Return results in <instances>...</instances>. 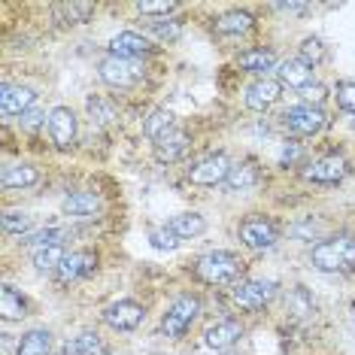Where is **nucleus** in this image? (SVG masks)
<instances>
[{"label":"nucleus","instance_id":"4468645a","mask_svg":"<svg viewBox=\"0 0 355 355\" xmlns=\"http://www.w3.org/2000/svg\"><path fill=\"white\" fill-rule=\"evenodd\" d=\"M98 270V255L88 252V249H76L64 258V264L58 268V277L61 282H73V279H83V277H92Z\"/></svg>","mask_w":355,"mask_h":355},{"label":"nucleus","instance_id":"c85d7f7f","mask_svg":"<svg viewBox=\"0 0 355 355\" xmlns=\"http://www.w3.org/2000/svg\"><path fill=\"white\" fill-rule=\"evenodd\" d=\"M286 310L292 313V316H297V319H306V316H313V313H316V301H313V295L306 292L304 286H297L286 297Z\"/></svg>","mask_w":355,"mask_h":355},{"label":"nucleus","instance_id":"20e7f679","mask_svg":"<svg viewBox=\"0 0 355 355\" xmlns=\"http://www.w3.org/2000/svg\"><path fill=\"white\" fill-rule=\"evenodd\" d=\"M98 73L107 85L112 88H131L143 79V67L137 61H128V58H119V55H107L101 64H98Z\"/></svg>","mask_w":355,"mask_h":355},{"label":"nucleus","instance_id":"e433bc0d","mask_svg":"<svg viewBox=\"0 0 355 355\" xmlns=\"http://www.w3.org/2000/svg\"><path fill=\"white\" fill-rule=\"evenodd\" d=\"M301 158H304V146H301V143H295V140H288L286 146H282L279 164H282V167H292V164H297Z\"/></svg>","mask_w":355,"mask_h":355},{"label":"nucleus","instance_id":"58836bf2","mask_svg":"<svg viewBox=\"0 0 355 355\" xmlns=\"http://www.w3.org/2000/svg\"><path fill=\"white\" fill-rule=\"evenodd\" d=\"M19 122H21V128H25V131H37V128L46 122V112H43V110H28L25 116L19 119Z\"/></svg>","mask_w":355,"mask_h":355},{"label":"nucleus","instance_id":"4be33fe9","mask_svg":"<svg viewBox=\"0 0 355 355\" xmlns=\"http://www.w3.org/2000/svg\"><path fill=\"white\" fill-rule=\"evenodd\" d=\"M0 182H3V189H31V185H37L40 182V171L37 167H31V164H12V167H6L3 176H0Z\"/></svg>","mask_w":355,"mask_h":355},{"label":"nucleus","instance_id":"9d476101","mask_svg":"<svg viewBox=\"0 0 355 355\" xmlns=\"http://www.w3.org/2000/svg\"><path fill=\"white\" fill-rule=\"evenodd\" d=\"M346 173H349V167H346L343 155H325V158L313 161V164L306 167L304 180L306 182H319V185H337V182H343Z\"/></svg>","mask_w":355,"mask_h":355},{"label":"nucleus","instance_id":"1a4fd4ad","mask_svg":"<svg viewBox=\"0 0 355 355\" xmlns=\"http://www.w3.org/2000/svg\"><path fill=\"white\" fill-rule=\"evenodd\" d=\"M143 319H146V310H143L137 301H128V297L125 301L110 304L107 310H103V322L116 331H134V328H140Z\"/></svg>","mask_w":355,"mask_h":355},{"label":"nucleus","instance_id":"a878e982","mask_svg":"<svg viewBox=\"0 0 355 355\" xmlns=\"http://www.w3.org/2000/svg\"><path fill=\"white\" fill-rule=\"evenodd\" d=\"M0 316H3L6 322H12V319H25V316H28V304H25V297L15 292L12 286H3V288H0Z\"/></svg>","mask_w":355,"mask_h":355},{"label":"nucleus","instance_id":"412c9836","mask_svg":"<svg viewBox=\"0 0 355 355\" xmlns=\"http://www.w3.org/2000/svg\"><path fill=\"white\" fill-rule=\"evenodd\" d=\"M171 131H176V128H173V112H171V110H164V107L152 110V112H149V119L143 122V134H146L152 143L164 140V137L171 134Z\"/></svg>","mask_w":355,"mask_h":355},{"label":"nucleus","instance_id":"79ce46f5","mask_svg":"<svg viewBox=\"0 0 355 355\" xmlns=\"http://www.w3.org/2000/svg\"><path fill=\"white\" fill-rule=\"evenodd\" d=\"M352 313H355V306H352Z\"/></svg>","mask_w":355,"mask_h":355},{"label":"nucleus","instance_id":"2eb2a0df","mask_svg":"<svg viewBox=\"0 0 355 355\" xmlns=\"http://www.w3.org/2000/svg\"><path fill=\"white\" fill-rule=\"evenodd\" d=\"M240 337H243V325H240L237 319H222V322H216V325L207 328L204 343L216 352H225V349H231Z\"/></svg>","mask_w":355,"mask_h":355},{"label":"nucleus","instance_id":"5701e85b","mask_svg":"<svg viewBox=\"0 0 355 355\" xmlns=\"http://www.w3.org/2000/svg\"><path fill=\"white\" fill-rule=\"evenodd\" d=\"M49 352H52V334L43 328L21 334L19 346H15V355H49Z\"/></svg>","mask_w":355,"mask_h":355},{"label":"nucleus","instance_id":"4c0bfd02","mask_svg":"<svg viewBox=\"0 0 355 355\" xmlns=\"http://www.w3.org/2000/svg\"><path fill=\"white\" fill-rule=\"evenodd\" d=\"M301 98H304V103H310V107H319V103L328 98V88L319 85V83H310V85H306L304 92H301Z\"/></svg>","mask_w":355,"mask_h":355},{"label":"nucleus","instance_id":"c9c22d12","mask_svg":"<svg viewBox=\"0 0 355 355\" xmlns=\"http://www.w3.org/2000/svg\"><path fill=\"white\" fill-rule=\"evenodd\" d=\"M337 103L346 112H355V83H337Z\"/></svg>","mask_w":355,"mask_h":355},{"label":"nucleus","instance_id":"b1692460","mask_svg":"<svg viewBox=\"0 0 355 355\" xmlns=\"http://www.w3.org/2000/svg\"><path fill=\"white\" fill-rule=\"evenodd\" d=\"M258 182V167L252 161H243V164H234L228 180H225V189L228 191H249Z\"/></svg>","mask_w":355,"mask_h":355},{"label":"nucleus","instance_id":"f3484780","mask_svg":"<svg viewBox=\"0 0 355 355\" xmlns=\"http://www.w3.org/2000/svg\"><path fill=\"white\" fill-rule=\"evenodd\" d=\"M277 73H279V85L297 88V92H304V88L313 83V67H310V64H304L301 58H288V61H282Z\"/></svg>","mask_w":355,"mask_h":355},{"label":"nucleus","instance_id":"aec40b11","mask_svg":"<svg viewBox=\"0 0 355 355\" xmlns=\"http://www.w3.org/2000/svg\"><path fill=\"white\" fill-rule=\"evenodd\" d=\"M240 67L246 70V73H255V76H268L273 67H277V55H273L270 49H246L240 52Z\"/></svg>","mask_w":355,"mask_h":355},{"label":"nucleus","instance_id":"39448f33","mask_svg":"<svg viewBox=\"0 0 355 355\" xmlns=\"http://www.w3.org/2000/svg\"><path fill=\"white\" fill-rule=\"evenodd\" d=\"M273 295H277V282H264V279H243L234 286L231 292V301L240 306V310H261V306H268L273 301Z\"/></svg>","mask_w":355,"mask_h":355},{"label":"nucleus","instance_id":"cd10ccee","mask_svg":"<svg viewBox=\"0 0 355 355\" xmlns=\"http://www.w3.org/2000/svg\"><path fill=\"white\" fill-rule=\"evenodd\" d=\"M85 110H88V116H92V122H98V125H112L119 119L116 103L101 98V94H92V98L85 101Z\"/></svg>","mask_w":355,"mask_h":355},{"label":"nucleus","instance_id":"7ed1b4c3","mask_svg":"<svg viewBox=\"0 0 355 355\" xmlns=\"http://www.w3.org/2000/svg\"><path fill=\"white\" fill-rule=\"evenodd\" d=\"M198 313H200V301H198L195 295H182V297H176V301L167 306L164 319H161V331H164V334L171 337V340H180L185 331L191 328V322L198 319Z\"/></svg>","mask_w":355,"mask_h":355},{"label":"nucleus","instance_id":"f03ea898","mask_svg":"<svg viewBox=\"0 0 355 355\" xmlns=\"http://www.w3.org/2000/svg\"><path fill=\"white\" fill-rule=\"evenodd\" d=\"M240 258L234 252H225V249H216V252H207L204 258H198L195 273L207 286H237L240 277Z\"/></svg>","mask_w":355,"mask_h":355},{"label":"nucleus","instance_id":"9b49d317","mask_svg":"<svg viewBox=\"0 0 355 355\" xmlns=\"http://www.w3.org/2000/svg\"><path fill=\"white\" fill-rule=\"evenodd\" d=\"M49 137L58 149H70L76 143V116L70 107H55L49 112Z\"/></svg>","mask_w":355,"mask_h":355},{"label":"nucleus","instance_id":"ddd939ff","mask_svg":"<svg viewBox=\"0 0 355 355\" xmlns=\"http://www.w3.org/2000/svg\"><path fill=\"white\" fill-rule=\"evenodd\" d=\"M279 94H282V85L277 83V79H270V76L255 79V83L246 88V107L255 110V112H264L279 101Z\"/></svg>","mask_w":355,"mask_h":355},{"label":"nucleus","instance_id":"393cba45","mask_svg":"<svg viewBox=\"0 0 355 355\" xmlns=\"http://www.w3.org/2000/svg\"><path fill=\"white\" fill-rule=\"evenodd\" d=\"M171 231L180 240H191V237H198V234L207 231V222H204L200 213H180V216L171 219Z\"/></svg>","mask_w":355,"mask_h":355},{"label":"nucleus","instance_id":"2f4dec72","mask_svg":"<svg viewBox=\"0 0 355 355\" xmlns=\"http://www.w3.org/2000/svg\"><path fill=\"white\" fill-rule=\"evenodd\" d=\"M31 228H34V219H31V213H25V209H6L3 213V231L6 234H28Z\"/></svg>","mask_w":355,"mask_h":355},{"label":"nucleus","instance_id":"ea45409f","mask_svg":"<svg viewBox=\"0 0 355 355\" xmlns=\"http://www.w3.org/2000/svg\"><path fill=\"white\" fill-rule=\"evenodd\" d=\"M137 10H140L143 15H171L176 10V3H137Z\"/></svg>","mask_w":355,"mask_h":355},{"label":"nucleus","instance_id":"a211bd4d","mask_svg":"<svg viewBox=\"0 0 355 355\" xmlns=\"http://www.w3.org/2000/svg\"><path fill=\"white\" fill-rule=\"evenodd\" d=\"M189 146H191L189 134L185 131H171L164 140L155 143V158L161 161V164H173V161H180L185 152H189Z\"/></svg>","mask_w":355,"mask_h":355},{"label":"nucleus","instance_id":"0eeeda50","mask_svg":"<svg viewBox=\"0 0 355 355\" xmlns=\"http://www.w3.org/2000/svg\"><path fill=\"white\" fill-rule=\"evenodd\" d=\"M231 158L225 155V152H213V155H207V158H200L195 167L189 171V180L195 182V185H225V180H228V173H231Z\"/></svg>","mask_w":355,"mask_h":355},{"label":"nucleus","instance_id":"f257e3e1","mask_svg":"<svg viewBox=\"0 0 355 355\" xmlns=\"http://www.w3.org/2000/svg\"><path fill=\"white\" fill-rule=\"evenodd\" d=\"M310 261L316 270L325 273H349L355 270V237L334 234L328 240H319L310 252Z\"/></svg>","mask_w":355,"mask_h":355},{"label":"nucleus","instance_id":"7c9ffc66","mask_svg":"<svg viewBox=\"0 0 355 355\" xmlns=\"http://www.w3.org/2000/svg\"><path fill=\"white\" fill-rule=\"evenodd\" d=\"M61 355H103V346L98 340V334L85 331V334H79V337H73V340L64 343Z\"/></svg>","mask_w":355,"mask_h":355},{"label":"nucleus","instance_id":"423d86ee","mask_svg":"<svg viewBox=\"0 0 355 355\" xmlns=\"http://www.w3.org/2000/svg\"><path fill=\"white\" fill-rule=\"evenodd\" d=\"M282 122H286V128L297 137H313L319 134L322 128L328 125V116L322 107H310V103H301V107H292L282 116Z\"/></svg>","mask_w":355,"mask_h":355},{"label":"nucleus","instance_id":"6e6552de","mask_svg":"<svg viewBox=\"0 0 355 355\" xmlns=\"http://www.w3.org/2000/svg\"><path fill=\"white\" fill-rule=\"evenodd\" d=\"M240 240L249 249H270L279 240V234L273 228V222H268L264 216H249L240 225Z\"/></svg>","mask_w":355,"mask_h":355},{"label":"nucleus","instance_id":"473e14b6","mask_svg":"<svg viewBox=\"0 0 355 355\" xmlns=\"http://www.w3.org/2000/svg\"><path fill=\"white\" fill-rule=\"evenodd\" d=\"M149 243L155 249H161V252H173V249L180 246V237L171 231V225H161V228L149 231Z\"/></svg>","mask_w":355,"mask_h":355},{"label":"nucleus","instance_id":"72a5a7b5","mask_svg":"<svg viewBox=\"0 0 355 355\" xmlns=\"http://www.w3.org/2000/svg\"><path fill=\"white\" fill-rule=\"evenodd\" d=\"M325 58V46H322L319 37H306L301 43V61L310 64V67H316V64Z\"/></svg>","mask_w":355,"mask_h":355},{"label":"nucleus","instance_id":"f704fd0d","mask_svg":"<svg viewBox=\"0 0 355 355\" xmlns=\"http://www.w3.org/2000/svg\"><path fill=\"white\" fill-rule=\"evenodd\" d=\"M149 31H152V34H155L158 40H176V37H180V21H167V19L149 21Z\"/></svg>","mask_w":355,"mask_h":355},{"label":"nucleus","instance_id":"dca6fc26","mask_svg":"<svg viewBox=\"0 0 355 355\" xmlns=\"http://www.w3.org/2000/svg\"><path fill=\"white\" fill-rule=\"evenodd\" d=\"M149 52H152L149 40L140 37L137 31H122V34H116L110 43V55H119V58H128V61H137Z\"/></svg>","mask_w":355,"mask_h":355},{"label":"nucleus","instance_id":"bb28decb","mask_svg":"<svg viewBox=\"0 0 355 355\" xmlns=\"http://www.w3.org/2000/svg\"><path fill=\"white\" fill-rule=\"evenodd\" d=\"M252 28V15L249 12H240V10H231L216 19V31H219L222 37H237V34H246V31Z\"/></svg>","mask_w":355,"mask_h":355},{"label":"nucleus","instance_id":"f8f14e48","mask_svg":"<svg viewBox=\"0 0 355 355\" xmlns=\"http://www.w3.org/2000/svg\"><path fill=\"white\" fill-rule=\"evenodd\" d=\"M34 88L28 85H3V92H0V112L3 116H25L28 110H34Z\"/></svg>","mask_w":355,"mask_h":355},{"label":"nucleus","instance_id":"c756f323","mask_svg":"<svg viewBox=\"0 0 355 355\" xmlns=\"http://www.w3.org/2000/svg\"><path fill=\"white\" fill-rule=\"evenodd\" d=\"M64 258H67V252H64V243L37 246V249H34V264H37V270H58L61 264H64Z\"/></svg>","mask_w":355,"mask_h":355},{"label":"nucleus","instance_id":"6ab92c4d","mask_svg":"<svg viewBox=\"0 0 355 355\" xmlns=\"http://www.w3.org/2000/svg\"><path fill=\"white\" fill-rule=\"evenodd\" d=\"M64 213L73 216V219H92L101 213V198L94 191H73L64 200Z\"/></svg>","mask_w":355,"mask_h":355},{"label":"nucleus","instance_id":"a19ab883","mask_svg":"<svg viewBox=\"0 0 355 355\" xmlns=\"http://www.w3.org/2000/svg\"><path fill=\"white\" fill-rule=\"evenodd\" d=\"M64 12H67L70 19H76V21H85L88 15L94 12V6L92 3H70V6H64Z\"/></svg>","mask_w":355,"mask_h":355}]
</instances>
